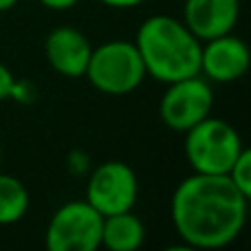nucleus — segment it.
<instances>
[{
  "label": "nucleus",
  "instance_id": "423d86ee",
  "mask_svg": "<svg viewBox=\"0 0 251 251\" xmlns=\"http://www.w3.org/2000/svg\"><path fill=\"white\" fill-rule=\"evenodd\" d=\"M165 93L159 101V117L161 122L174 132H185L201 119L212 115L214 108V91L212 82L203 75L183 77L178 82L165 84Z\"/></svg>",
  "mask_w": 251,
  "mask_h": 251
},
{
  "label": "nucleus",
  "instance_id": "7ed1b4c3",
  "mask_svg": "<svg viewBox=\"0 0 251 251\" xmlns=\"http://www.w3.org/2000/svg\"><path fill=\"white\" fill-rule=\"evenodd\" d=\"M84 77L104 95L122 97L137 91L148 75L134 42L108 40L93 47Z\"/></svg>",
  "mask_w": 251,
  "mask_h": 251
},
{
  "label": "nucleus",
  "instance_id": "dca6fc26",
  "mask_svg": "<svg viewBox=\"0 0 251 251\" xmlns=\"http://www.w3.org/2000/svg\"><path fill=\"white\" fill-rule=\"evenodd\" d=\"M42 7L51 9V11H69V9H73L75 4L79 2V0H38Z\"/></svg>",
  "mask_w": 251,
  "mask_h": 251
},
{
  "label": "nucleus",
  "instance_id": "9d476101",
  "mask_svg": "<svg viewBox=\"0 0 251 251\" xmlns=\"http://www.w3.org/2000/svg\"><path fill=\"white\" fill-rule=\"evenodd\" d=\"M240 18V0H185L183 22L201 40L234 33Z\"/></svg>",
  "mask_w": 251,
  "mask_h": 251
},
{
  "label": "nucleus",
  "instance_id": "ddd939ff",
  "mask_svg": "<svg viewBox=\"0 0 251 251\" xmlns=\"http://www.w3.org/2000/svg\"><path fill=\"white\" fill-rule=\"evenodd\" d=\"M227 176L231 178V183H234L247 199H251V152L247 148H243V152L236 156V161L229 168Z\"/></svg>",
  "mask_w": 251,
  "mask_h": 251
},
{
  "label": "nucleus",
  "instance_id": "6e6552de",
  "mask_svg": "<svg viewBox=\"0 0 251 251\" xmlns=\"http://www.w3.org/2000/svg\"><path fill=\"white\" fill-rule=\"evenodd\" d=\"M249 47L234 33L205 40L201 47V75L207 82H238L249 71Z\"/></svg>",
  "mask_w": 251,
  "mask_h": 251
},
{
  "label": "nucleus",
  "instance_id": "f3484780",
  "mask_svg": "<svg viewBox=\"0 0 251 251\" xmlns=\"http://www.w3.org/2000/svg\"><path fill=\"white\" fill-rule=\"evenodd\" d=\"M100 2L110 9H134L139 4H143L146 0H100Z\"/></svg>",
  "mask_w": 251,
  "mask_h": 251
},
{
  "label": "nucleus",
  "instance_id": "f257e3e1",
  "mask_svg": "<svg viewBox=\"0 0 251 251\" xmlns=\"http://www.w3.org/2000/svg\"><path fill=\"white\" fill-rule=\"evenodd\" d=\"M249 199L227 174L192 172L176 185L170 218L176 236L194 249H223L240 236Z\"/></svg>",
  "mask_w": 251,
  "mask_h": 251
},
{
  "label": "nucleus",
  "instance_id": "f8f14e48",
  "mask_svg": "<svg viewBox=\"0 0 251 251\" xmlns=\"http://www.w3.org/2000/svg\"><path fill=\"white\" fill-rule=\"evenodd\" d=\"M29 190L13 174L0 172V225H16L29 212Z\"/></svg>",
  "mask_w": 251,
  "mask_h": 251
},
{
  "label": "nucleus",
  "instance_id": "a211bd4d",
  "mask_svg": "<svg viewBox=\"0 0 251 251\" xmlns=\"http://www.w3.org/2000/svg\"><path fill=\"white\" fill-rule=\"evenodd\" d=\"M18 2H20V0H0V13H2V11H9V9H13Z\"/></svg>",
  "mask_w": 251,
  "mask_h": 251
},
{
  "label": "nucleus",
  "instance_id": "6ab92c4d",
  "mask_svg": "<svg viewBox=\"0 0 251 251\" xmlns=\"http://www.w3.org/2000/svg\"><path fill=\"white\" fill-rule=\"evenodd\" d=\"M0 163H2V146H0Z\"/></svg>",
  "mask_w": 251,
  "mask_h": 251
},
{
  "label": "nucleus",
  "instance_id": "f03ea898",
  "mask_svg": "<svg viewBox=\"0 0 251 251\" xmlns=\"http://www.w3.org/2000/svg\"><path fill=\"white\" fill-rule=\"evenodd\" d=\"M134 47L146 75L161 84H172L201 73V42L174 16L154 13L139 25Z\"/></svg>",
  "mask_w": 251,
  "mask_h": 251
},
{
  "label": "nucleus",
  "instance_id": "2eb2a0df",
  "mask_svg": "<svg viewBox=\"0 0 251 251\" xmlns=\"http://www.w3.org/2000/svg\"><path fill=\"white\" fill-rule=\"evenodd\" d=\"M69 170L73 174H86L91 170V161L82 150H75L69 154Z\"/></svg>",
  "mask_w": 251,
  "mask_h": 251
},
{
  "label": "nucleus",
  "instance_id": "39448f33",
  "mask_svg": "<svg viewBox=\"0 0 251 251\" xmlns=\"http://www.w3.org/2000/svg\"><path fill=\"white\" fill-rule=\"evenodd\" d=\"M104 216L88 201H69L49 218L44 245L49 251H97Z\"/></svg>",
  "mask_w": 251,
  "mask_h": 251
},
{
  "label": "nucleus",
  "instance_id": "9b49d317",
  "mask_svg": "<svg viewBox=\"0 0 251 251\" xmlns=\"http://www.w3.org/2000/svg\"><path fill=\"white\" fill-rule=\"evenodd\" d=\"M143 243H146V225L132 209L104 216L101 247L110 251H137Z\"/></svg>",
  "mask_w": 251,
  "mask_h": 251
},
{
  "label": "nucleus",
  "instance_id": "1a4fd4ad",
  "mask_svg": "<svg viewBox=\"0 0 251 251\" xmlns=\"http://www.w3.org/2000/svg\"><path fill=\"white\" fill-rule=\"evenodd\" d=\"M93 44L75 26H55L44 40V55L57 75L69 79L84 77Z\"/></svg>",
  "mask_w": 251,
  "mask_h": 251
},
{
  "label": "nucleus",
  "instance_id": "4468645a",
  "mask_svg": "<svg viewBox=\"0 0 251 251\" xmlns=\"http://www.w3.org/2000/svg\"><path fill=\"white\" fill-rule=\"evenodd\" d=\"M16 88H18V79L13 77L11 69H9V66H4L2 62H0V101L13 100Z\"/></svg>",
  "mask_w": 251,
  "mask_h": 251
},
{
  "label": "nucleus",
  "instance_id": "20e7f679",
  "mask_svg": "<svg viewBox=\"0 0 251 251\" xmlns=\"http://www.w3.org/2000/svg\"><path fill=\"white\" fill-rule=\"evenodd\" d=\"M185 159L192 172L227 174L236 156L243 152V139L229 122L207 115L196 126L185 130Z\"/></svg>",
  "mask_w": 251,
  "mask_h": 251
},
{
  "label": "nucleus",
  "instance_id": "0eeeda50",
  "mask_svg": "<svg viewBox=\"0 0 251 251\" xmlns=\"http://www.w3.org/2000/svg\"><path fill=\"white\" fill-rule=\"evenodd\" d=\"M139 196V181L134 170L124 161H104L88 170L86 196L101 216L128 212L134 207Z\"/></svg>",
  "mask_w": 251,
  "mask_h": 251
}]
</instances>
